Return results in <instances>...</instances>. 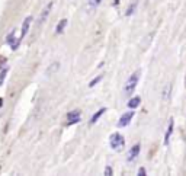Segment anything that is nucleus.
<instances>
[{
	"instance_id": "nucleus-1",
	"label": "nucleus",
	"mask_w": 186,
	"mask_h": 176,
	"mask_svg": "<svg viewBox=\"0 0 186 176\" xmlns=\"http://www.w3.org/2000/svg\"><path fill=\"white\" fill-rule=\"evenodd\" d=\"M140 77H141V70L134 71V73L131 74V77H128V82H127V84H125V87H124V93H125L127 96H131V95L134 93L135 87H137V84H138Z\"/></svg>"
},
{
	"instance_id": "nucleus-2",
	"label": "nucleus",
	"mask_w": 186,
	"mask_h": 176,
	"mask_svg": "<svg viewBox=\"0 0 186 176\" xmlns=\"http://www.w3.org/2000/svg\"><path fill=\"white\" fill-rule=\"evenodd\" d=\"M109 144H111V147H112L113 150H121V148L125 146V140H124V137H122L119 133H115V134L111 136Z\"/></svg>"
},
{
	"instance_id": "nucleus-3",
	"label": "nucleus",
	"mask_w": 186,
	"mask_h": 176,
	"mask_svg": "<svg viewBox=\"0 0 186 176\" xmlns=\"http://www.w3.org/2000/svg\"><path fill=\"white\" fill-rule=\"evenodd\" d=\"M134 115H135V112L132 111V109H131V111H128V112H125V114H122L121 118H119V121H118V127H121V128L127 127L131 122V119L134 118Z\"/></svg>"
},
{
	"instance_id": "nucleus-4",
	"label": "nucleus",
	"mask_w": 186,
	"mask_h": 176,
	"mask_svg": "<svg viewBox=\"0 0 186 176\" xmlns=\"http://www.w3.org/2000/svg\"><path fill=\"white\" fill-rule=\"evenodd\" d=\"M67 125H74V124H79L82 121V115H80V111H71L67 114Z\"/></svg>"
},
{
	"instance_id": "nucleus-5",
	"label": "nucleus",
	"mask_w": 186,
	"mask_h": 176,
	"mask_svg": "<svg viewBox=\"0 0 186 176\" xmlns=\"http://www.w3.org/2000/svg\"><path fill=\"white\" fill-rule=\"evenodd\" d=\"M32 16H26L25 19H23V24H22V31H20V41L25 38L28 35V31H29V26L32 24Z\"/></svg>"
},
{
	"instance_id": "nucleus-6",
	"label": "nucleus",
	"mask_w": 186,
	"mask_h": 176,
	"mask_svg": "<svg viewBox=\"0 0 186 176\" xmlns=\"http://www.w3.org/2000/svg\"><path fill=\"white\" fill-rule=\"evenodd\" d=\"M140 151H141V146L140 144H134L131 148H129V151H128V162H134L138 156H140Z\"/></svg>"
},
{
	"instance_id": "nucleus-7",
	"label": "nucleus",
	"mask_w": 186,
	"mask_h": 176,
	"mask_svg": "<svg viewBox=\"0 0 186 176\" xmlns=\"http://www.w3.org/2000/svg\"><path fill=\"white\" fill-rule=\"evenodd\" d=\"M53 6H54V3H53V2H50L48 5H46V6L42 9V12H41V15H39V19H38V24H39V25H41V24H44L45 19L48 18V15H50V12H51Z\"/></svg>"
},
{
	"instance_id": "nucleus-8",
	"label": "nucleus",
	"mask_w": 186,
	"mask_h": 176,
	"mask_svg": "<svg viewBox=\"0 0 186 176\" xmlns=\"http://www.w3.org/2000/svg\"><path fill=\"white\" fill-rule=\"evenodd\" d=\"M173 125H175V121L173 118L169 119V127H167V131H166V136H164V144L169 146V141H170V137H172V133H173Z\"/></svg>"
},
{
	"instance_id": "nucleus-9",
	"label": "nucleus",
	"mask_w": 186,
	"mask_h": 176,
	"mask_svg": "<svg viewBox=\"0 0 186 176\" xmlns=\"http://www.w3.org/2000/svg\"><path fill=\"white\" fill-rule=\"evenodd\" d=\"M105 112H106V108H100L99 111H98V112H95V115H93V117L90 118L89 124H90V125H93V124H96V122L99 121V118H100V117H102V115H103Z\"/></svg>"
},
{
	"instance_id": "nucleus-10",
	"label": "nucleus",
	"mask_w": 186,
	"mask_h": 176,
	"mask_svg": "<svg viewBox=\"0 0 186 176\" xmlns=\"http://www.w3.org/2000/svg\"><path fill=\"white\" fill-rule=\"evenodd\" d=\"M67 24H68L67 19H61L58 24H57V26H55V32H57V34H63L64 29H65V26H67Z\"/></svg>"
},
{
	"instance_id": "nucleus-11",
	"label": "nucleus",
	"mask_w": 186,
	"mask_h": 176,
	"mask_svg": "<svg viewBox=\"0 0 186 176\" xmlns=\"http://www.w3.org/2000/svg\"><path fill=\"white\" fill-rule=\"evenodd\" d=\"M140 102H141L140 96H135V98H132V99L128 100V108H129V109H135L137 106H140Z\"/></svg>"
},
{
	"instance_id": "nucleus-12",
	"label": "nucleus",
	"mask_w": 186,
	"mask_h": 176,
	"mask_svg": "<svg viewBox=\"0 0 186 176\" xmlns=\"http://www.w3.org/2000/svg\"><path fill=\"white\" fill-rule=\"evenodd\" d=\"M15 31H16V29H12V31L6 35V44H7V45H10V44L15 41Z\"/></svg>"
},
{
	"instance_id": "nucleus-13",
	"label": "nucleus",
	"mask_w": 186,
	"mask_h": 176,
	"mask_svg": "<svg viewBox=\"0 0 186 176\" xmlns=\"http://www.w3.org/2000/svg\"><path fill=\"white\" fill-rule=\"evenodd\" d=\"M100 3H102V0H89V2H87V6H89L90 9H96Z\"/></svg>"
},
{
	"instance_id": "nucleus-14",
	"label": "nucleus",
	"mask_w": 186,
	"mask_h": 176,
	"mask_svg": "<svg viewBox=\"0 0 186 176\" xmlns=\"http://www.w3.org/2000/svg\"><path fill=\"white\" fill-rule=\"evenodd\" d=\"M7 73H9V67H5L2 71H0V86L3 84V82H5V79H6Z\"/></svg>"
},
{
	"instance_id": "nucleus-15",
	"label": "nucleus",
	"mask_w": 186,
	"mask_h": 176,
	"mask_svg": "<svg viewBox=\"0 0 186 176\" xmlns=\"http://www.w3.org/2000/svg\"><path fill=\"white\" fill-rule=\"evenodd\" d=\"M135 9H137V2H134V3H132V5L129 6V9H128V10L125 12V15H127V16H131V15H132V13L135 12Z\"/></svg>"
},
{
	"instance_id": "nucleus-16",
	"label": "nucleus",
	"mask_w": 186,
	"mask_h": 176,
	"mask_svg": "<svg viewBox=\"0 0 186 176\" xmlns=\"http://www.w3.org/2000/svg\"><path fill=\"white\" fill-rule=\"evenodd\" d=\"M170 87H172L170 84H167V86H166V89H164V93H161V98H163V99H167V98H169V93H170V90H172Z\"/></svg>"
},
{
	"instance_id": "nucleus-17",
	"label": "nucleus",
	"mask_w": 186,
	"mask_h": 176,
	"mask_svg": "<svg viewBox=\"0 0 186 176\" xmlns=\"http://www.w3.org/2000/svg\"><path fill=\"white\" fill-rule=\"evenodd\" d=\"M102 77H103V76H98L96 79H93V80H92V82L89 83V87H93V86H96V84H98V83H99V82L102 80Z\"/></svg>"
},
{
	"instance_id": "nucleus-18",
	"label": "nucleus",
	"mask_w": 186,
	"mask_h": 176,
	"mask_svg": "<svg viewBox=\"0 0 186 176\" xmlns=\"http://www.w3.org/2000/svg\"><path fill=\"white\" fill-rule=\"evenodd\" d=\"M60 67V64L58 63H54V64H51V67H50V70L46 71V74H51V71H54V70H57Z\"/></svg>"
},
{
	"instance_id": "nucleus-19",
	"label": "nucleus",
	"mask_w": 186,
	"mask_h": 176,
	"mask_svg": "<svg viewBox=\"0 0 186 176\" xmlns=\"http://www.w3.org/2000/svg\"><path fill=\"white\" fill-rule=\"evenodd\" d=\"M103 173H105L106 176H111V175H112V167H109V166H108V167L105 169V172H103Z\"/></svg>"
},
{
	"instance_id": "nucleus-20",
	"label": "nucleus",
	"mask_w": 186,
	"mask_h": 176,
	"mask_svg": "<svg viewBox=\"0 0 186 176\" xmlns=\"http://www.w3.org/2000/svg\"><path fill=\"white\" fill-rule=\"evenodd\" d=\"M137 175H138V176H146V169H144V167H141V169L138 170V173H137Z\"/></svg>"
},
{
	"instance_id": "nucleus-21",
	"label": "nucleus",
	"mask_w": 186,
	"mask_h": 176,
	"mask_svg": "<svg viewBox=\"0 0 186 176\" xmlns=\"http://www.w3.org/2000/svg\"><path fill=\"white\" fill-rule=\"evenodd\" d=\"M3 106V98H0V108Z\"/></svg>"
}]
</instances>
